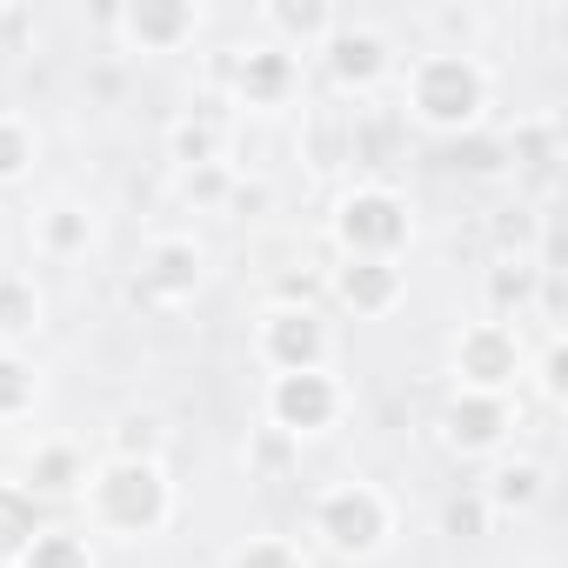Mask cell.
Segmentation results:
<instances>
[{"instance_id": "obj_31", "label": "cell", "mask_w": 568, "mask_h": 568, "mask_svg": "<svg viewBox=\"0 0 568 568\" xmlns=\"http://www.w3.org/2000/svg\"><path fill=\"white\" fill-rule=\"evenodd\" d=\"M535 375H541V395H548V408H555V402L568 395V348H561V335H548V348H541V368H535Z\"/></svg>"}, {"instance_id": "obj_13", "label": "cell", "mask_w": 568, "mask_h": 568, "mask_svg": "<svg viewBox=\"0 0 568 568\" xmlns=\"http://www.w3.org/2000/svg\"><path fill=\"white\" fill-rule=\"evenodd\" d=\"M402 295H408V267H402V261H342V267H335V302H342L348 315H362V322L395 315Z\"/></svg>"}, {"instance_id": "obj_25", "label": "cell", "mask_w": 568, "mask_h": 568, "mask_svg": "<svg viewBox=\"0 0 568 568\" xmlns=\"http://www.w3.org/2000/svg\"><path fill=\"white\" fill-rule=\"evenodd\" d=\"M21 568H94V548L81 528H41L34 548L21 555Z\"/></svg>"}, {"instance_id": "obj_6", "label": "cell", "mask_w": 568, "mask_h": 568, "mask_svg": "<svg viewBox=\"0 0 568 568\" xmlns=\"http://www.w3.org/2000/svg\"><path fill=\"white\" fill-rule=\"evenodd\" d=\"M254 355L267 375H315L335 362V335L315 308H274L267 302L254 322Z\"/></svg>"}, {"instance_id": "obj_18", "label": "cell", "mask_w": 568, "mask_h": 568, "mask_svg": "<svg viewBox=\"0 0 568 568\" xmlns=\"http://www.w3.org/2000/svg\"><path fill=\"white\" fill-rule=\"evenodd\" d=\"M435 161L448 174H468V181H495L508 174V134H488V128H468V134H448L435 148Z\"/></svg>"}, {"instance_id": "obj_23", "label": "cell", "mask_w": 568, "mask_h": 568, "mask_svg": "<svg viewBox=\"0 0 568 568\" xmlns=\"http://www.w3.org/2000/svg\"><path fill=\"white\" fill-rule=\"evenodd\" d=\"M41 328V288H34V274H14V267H0V348H14Z\"/></svg>"}, {"instance_id": "obj_8", "label": "cell", "mask_w": 568, "mask_h": 568, "mask_svg": "<svg viewBox=\"0 0 568 568\" xmlns=\"http://www.w3.org/2000/svg\"><path fill=\"white\" fill-rule=\"evenodd\" d=\"M227 88H234V101L241 108H288L295 94H302V54H288V48H274L267 34L261 41H247V48H234V61H227Z\"/></svg>"}, {"instance_id": "obj_14", "label": "cell", "mask_w": 568, "mask_h": 568, "mask_svg": "<svg viewBox=\"0 0 568 568\" xmlns=\"http://www.w3.org/2000/svg\"><path fill=\"white\" fill-rule=\"evenodd\" d=\"M335 8L328 0H267L261 8V28H267V41L274 48H288V54H315L328 34H335Z\"/></svg>"}, {"instance_id": "obj_12", "label": "cell", "mask_w": 568, "mask_h": 568, "mask_svg": "<svg viewBox=\"0 0 568 568\" xmlns=\"http://www.w3.org/2000/svg\"><path fill=\"white\" fill-rule=\"evenodd\" d=\"M121 28V41L134 54H174L181 41L201 34V8H187V0H128L121 14H108Z\"/></svg>"}, {"instance_id": "obj_2", "label": "cell", "mask_w": 568, "mask_h": 568, "mask_svg": "<svg viewBox=\"0 0 568 568\" xmlns=\"http://www.w3.org/2000/svg\"><path fill=\"white\" fill-rule=\"evenodd\" d=\"M88 495V528L101 535H161L174 521V481L161 462H101L81 481Z\"/></svg>"}, {"instance_id": "obj_20", "label": "cell", "mask_w": 568, "mask_h": 568, "mask_svg": "<svg viewBox=\"0 0 568 568\" xmlns=\"http://www.w3.org/2000/svg\"><path fill=\"white\" fill-rule=\"evenodd\" d=\"M81 481H88V462H81V448L74 442H48V448H34V462H28V495L34 501H61V495H81Z\"/></svg>"}, {"instance_id": "obj_15", "label": "cell", "mask_w": 568, "mask_h": 568, "mask_svg": "<svg viewBox=\"0 0 568 568\" xmlns=\"http://www.w3.org/2000/svg\"><path fill=\"white\" fill-rule=\"evenodd\" d=\"M227 114L221 108H187L174 128H168V161L187 174V168H214V161H227Z\"/></svg>"}, {"instance_id": "obj_27", "label": "cell", "mask_w": 568, "mask_h": 568, "mask_svg": "<svg viewBox=\"0 0 568 568\" xmlns=\"http://www.w3.org/2000/svg\"><path fill=\"white\" fill-rule=\"evenodd\" d=\"M108 462H161V422L154 415H121L108 435Z\"/></svg>"}, {"instance_id": "obj_30", "label": "cell", "mask_w": 568, "mask_h": 568, "mask_svg": "<svg viewBox=\"0 0 568 568\" xmlns=\"http://www.w3.org/2000/svg\"><path fill=\"white\" fill-rule=\"evenodd\" d=\"M488 521H495V515H488L481 488H468V495L448 501V535H468V541H475V535H488Z\"/></svg>"}, {"instance_id": "obj_16", "label": "cell", "mask_w": 568, "mask_h": 568, "mask_svg": "<svg viewBox=\"0 0 568 568\" xmlns=\"http://www.w3.org/2000/svg\"><path fill=\"white\" fill-rule=\"evenodd\" d=\"M34 247H41L48 261H81V254L94 247V214H88L81 201L54 194V201L34 214Z\"/></svg>"}, {"instance_id": "obj_28", "label": "cell", "mask_w": 568, "mask_h": 568, "mask_svg": "<svg viewBox=\"0 0 568 568\" xmlns=\"http://www.w3.org/2000/svg\"><path fill=\"white\" fill-rule=\"evenodd\" d=\"M227 568H308V561H302V548H295L288 535H247V541L227 555Z\"/></svg>"}, {"instance_id": "obj_11", "label": "cell", "mask_w": 568, "mask_h": 568, "mask_svg": "<svg viewBox=\"0 0 568 568\" xmlns=\"http://www.w3.org/2000/svg\"><path fill=\"white\" fill-rule=\"evenodd\" d=\"M508 435H515V408H508V395H462V388H455V402L442 408V448H448L455 462L501 455Z\"/></svg>"}, {"instance_id": "obj_22", "label": "cell", "mask_w": 568, "mask_h": 568, "mask_svg": "<svg viewBox=\"0 0 568 568\" xmlns=\"http://www.w3.org/2000/svg\"><path fill=\"white\" fill-rule=\"evenodd\" d=\"M41 501L21 488V481H0V568H21V555L34 548L41 535Z\"/></svg>"}, {"instance_id": "obj_3", "label": "cell", "mask_w": 568, "mask_h": 568, "mask_svg": "<svg viewBox=\"0 0 568 568\" xmlns=\"http://www.w3.org/2000/svg\"><path fill=\"white\" fill-rule=\"evenodd\" d=\"M328 234H335L342 261H402V247L415 241V214L388 181H362L335 201Z\"/></svg>"}, {"instance_id": "obj_17", "label": "cell", "mask_w": 568, "mask_h": 568, "mask_svg": "<svg viewBox=\"0 0 568 568\" xmlns=\"http://www.w3.org/2000/svg\"><path fill=\"white\" fill-rule=\"evenodd\" d=\"M541 495H548V468H541L535 455L495 462V475L481 481V501H488V515H528Z\"/></svg>"}, {"instance_id": "obj_1", "label": "cell", "mask_w": 568, "mask_h": 568, "mask_svg": "<svg viewBox=\"0 0 568 568\" xmlns=\"http://www.w3.org/2000/svg\"><path fill=\"white\" fill-rule=\"evenodd\" d=\"M488 94H495V81H488V68H481L468 48H428V54H415L408 74H402V101H408V114H415L435 141L481 128V121H488Z\"/></svg>"}, {"instance_id": "obj_4", "label": "cell", "mask_w": 568, "mask_h": 568, "mask_svg": "<svg viewBox=\"0 0 568 568\" xmlns=\"http://www.w3.org/2000/svg\"><path fill=\"white\" fill-rule=\"evenodd\" d=\"M308 528L322 535V548H335L342 561H368L388 548L395 535V501L375 481H328L308 508Z\"/></svg>"}, {"instance_id": "obj_21", "label": "cell", "mask_w": 568, "mask_h": 568, "mask_svg": "<svg viewBox=\"0 0 568 568\" xmlns=\"http://www.w3.org/2000/svg\"><path fill=\"white\" fill-rule=\"evenodd\" d=\"M535 288H541L535 254L495 261V267H488V322H515V315H528V308H535Z\"/></svg>"}, {"instance_id": "obj_29", "label": "cell", "mask_w": 568, "mask_h": 568, "mask_svg": "<svg viewBox=\"0 0 568 568\" xmlns=\"http://www.w3.org/2000/svg\"><path fill=\"white\" fill-rule=\"evenodd\" d=\"M181 194H187V201H227V194H234L227 161H214V168H187V174H181Z\"/></svg>"}, {"instance_id": "obj_10", "label": "cell", "mask_w": 568, "mask_h": 568, "mask_svg": "<svg viewBox=\"0 0 568 568\" xmlns=\"http://www.w3.org/2000/svg\"><path fill=\"white\" fill-rule=\"evenodd\" d=\"M201 267H207V254H201L194 234H161V241H148L141 274H134V302H148V308H181V302H194Z\"/></svg>"}, {"instance_id": "obj_9", "label": "cell", "mask_w": 568, "mask_h": 568, "mask_svg": "<svg viewBox=\"0 0 568 568\" xmlns=\"http://www.w3.org/2000/svg\"><path fill=\"white\" fill-rule=\"evenodd\" d=\"M322 61H328V81L342 88V94H375L388 74H395V48H388V34L382 28H368V21H335V34L322 41Z\"/></svg>"}, {"instance_id": "obj_24", "label": "cell", "mask_w": 568, "mask_h": 568, "mask_svg": "<svg viewBox=\"0 0 568 568\" xmlns=\"http://www.w3.org/2000/svg\"><path fill=\"white\" fill-rule=\"evenodd\" d=\"M41 402V375L21 348H0V422H28Z\"/></svg>"}, {"instance_id": "obj_5", "label": "cell", "mask_w": 568, "mask_h": 568, "mask_svg": "<svg viewBox=\"0 0 568 568\" xmlns=\"http://www.w3.org/2000/svg\"><path fill=\"white\" fill-rule=\"evenodd\" d=\"M448 368H455V388L462 395H515L521 375H528V348L515 335V322H468L448 348Z\"/></svg>"}, {"instance_id": "obj_26", "label": "cell", "mask_w": 568, "mask_h": 568, "mask_svg": "<svg viewBox=\"0 0 568 568\" xmlns=\"http://www.w3.org/2000/svg\"><path fill=\"white\" fill-rule=\"evenodd\" d=\"M34 154H41V141H34V128H28V114H14V108H0V187H14V181H28Z\"/></svg>"}, {"instance_id": "obj_19", "label": "cell", "mask_w": 568, "mask_h": 568, "mask_svg": "<svg viewBox=\"0 0 568 568\" xmlns=\"http://www.w3.org/2000/svg\"><path fill=\"white\" fill-rule=\"evenodd\" d=\"M508 168L535 187H555V168H561V134L555 121H515L508 134Z\"/></svg>"}, {"instance_id": "obj_7", "label": "cell", "mask_w": 568, "mask_h": 568, "mask_svg": "<svg viewBox=\"0 0 568 568\" xmlns=\"http://www.w3.org/2000/svg\"><path fill=\"white\" fill-rule=\"evenodd\" d=\"M342 382L328 375V368H315V375H267V422H274V435H288V442H302V435H328L335 422H342Z\"/></svg>"}]
</instances>
